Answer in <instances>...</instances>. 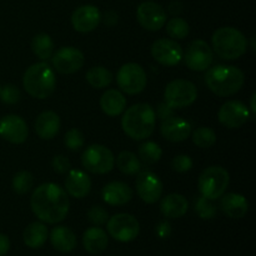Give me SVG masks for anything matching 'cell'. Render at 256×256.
Returning a JSON list of instances; mask_svg holds the SVG:
<instances>
[{"instance_id":"cell-1","label":"cell","mask_w":256,"mask_h":256,"mask_svg":"<svg viewBox=\"0 0 256 256\" xmlns=\"http://www.w3.org/2000/svg\"><path fill=\"white\" fill-rule=\"evenodd\" d=\"M30 206L35 216L46 224L62 222L69 212V196L66 192L54 182H45L34 190Z\"/></svg>"},{"instance_id":"cell-2","label":"cell","mask_w":256,"mask_h":256,"mask_svg":"<svg viewBox=\"0 0 256 256\" xmlns=\"http://www.w3.org/2000/svg\"><path fill=\"white\" fill-rule=\"evenodd\" d=\"M156 114L152 105L135 104L124 112L122 128L132 140H145L154 132Z\"/></svg>"},{"instance_id":"cell-3","label":"cell","mask_w":256,"mask_h":256,"mask_svg":"<svg viewBox=\"0 0 256 256\" xmlns=\"http://www.w3.org/2000/svg\"><path fill=\"white\" fill-rule=\"evenodd\" d=\"M205 82L214 94L219 96H232L236 94L245 82L244 72L232 65H215L209 68Z\"/></svg>"},{"instance_id":"cell-4","label":"cell","mask_w":256,"mask_h":256,"mask_svg":"<svg viewBox=\"0 0 256 256\" xmlns=\"http://www.w3.org/2000/svg\"><path fill=\"white\" fill-rule=\"evenodd\" d=\"M22 85L28 94L36 99H46L54 92L56 78L48 62H36L29 66L22 76Z\"/></svg>"},{"instance_id":"cell-5","label":"cell","mask_w":256,"mask_h":256,"mask_svg":"<svg viewBox=\"0 0 256 256\" xmlns=\"http://www.w3.org/2000/svg\"><path fill=\"white\" fill-rule=\"evenodd\" d=\"M214 52L226 60L239 59L246 52L248 40L240 30L232 26H222L212 34Z\"/></svg>"},{"instance_id":"cell-6","label":"cell","mask_w":256,"mask_h":256,"mask_svg":"<svg viewBox=\"0 0 256 256\" xmlns=\"http://www.w3.org/2000/svg\"><path fill=\"white\" fill-rule=\"evenodd\" d=\"M229 172L222 166H209L199 176V192L209 200L222 198L229 186Z\"/></svg>"},{"instance_id":"cell-7","label":"cell","mask_w":256,"mask_h":256,"mask_svg":"<svg viewBox=\"0 0 256 256\" xmlns=\"http://www.w3.org/2000/svg\"><path fill=\"white\" fill-rule=\"evenodd\" d=\"M164 98L165 102L172 109H182L194 104L198 98V89L189 80L175 79L165 88Z\"/></svg>"},{"instance_id":"cell-8","label":"cell","mask_w":256,"mask_h":256,"mask_svg":"<svg viewBox=\"0 0 256 256\" xmlns=\"http://www.w3.org/2000/svg\"><path fill=\"white\" fill-rule=\"evenodd\" d=\"M82 166L92 174H106L114 168L115 158L109 148L92 144L82 152Z\"/></svg>"},{"instance_id":"cell-9","label":"cell","mask_w":256,"mask_h":256,"mask_svg":"<svg viewBox=\"0 0 256 256\" xmlns=\"http://www.w3.org/2000/svg\"><path fill=\"white\" fill-rule=\"evenodd\" d=\"M106 229L110 236L116 242H129L138 238L140 232V225L135 216L126 212H120L108 219Z\"/></svg>"},{"instance_id":"cell-10","label":"cell","mask_w":256,"mask_h":256,"mask_svg":"<svg viewBox=\"0 0 256 256\" xmlns=\"http://www.w3.org/2000/svg\"><path fill=\"white\" fill-rule=\"evenodd\" d=\"M118 86L129 95H135L145 89L148 82L146 72L142 65L128 62L122 65L116 75Z\"/></svg>"},{"instance_id":"cell-11","label":"cell","mask_w":256,"mask_h":256,"mask_svg":"<svg viewBox=\"0 0 256 256\" xmlns=\"http://www.w3.org/2000/svg\"><path fill=\"white\" fill-rule=\"evenodd\" d=\"M54 69L60 74H74L82 68L85 58L82 52L74 46H62L52 55Z\"/></svg>"},{"instance_id":"cell-12","label":"cell","mask_w":256,"mask_h":256,"mask_svg":"<svg viewBox=\"0 0 256 256\" xmlns=\"http://www.w3.org/2000/svg\"><path fill=\"white\" fill-rule=\"evenodd\" d=\"M186 66L192 72H204L212 65L214 54L212 48L204 40H194L188 46L186 52L182 56Z\"/></svg>"},{"instance_id":"cell-13","label":"cell","mask_w":256,"mask_h":256,"mask_svg":"<svg viewBox=\"0 0 256 256\" xmlns=\"http://www.w3.org/2000/svg\"><path fill=\"white\" fill-rule=\"evenodd\" d=\"M152 55L159 64L164 66H175L184 56L182 48L174 39H158L152 45Z\"/></svg>"},{"instance_id":"cell-14","label":"cell","mask_w":256,"mask_h":256,"mask_svg":"<svg viewBox=\"0 0 256 256\" xmlns=\"http://www.w3.org/2000/svg\"><path fill=\"white\" fill-rule=\"evenodd\" d=\"M136 18L144 29L158 32L166 22V12L155 2H144L138 6Z\"/></svg>"},{"instance_id":"cell-15","label":"cell","mask_w":256,"mask_h":256,"mask_svg":"<svg viewBox=\"0 0 256 256\" xmlns=\"http://www.w3.org/2000/svg\"><path fill=\"white\" fill-rule=\"evenodd\" d=\"M250 112L246 105L238 100H229L222 105L218 112V119L229 129H238L249 120Z\"/></svg>"},{"instance_id":"cell-16","label":"cell","mask_w":256,"mask_h":256,"mask_svg":"<svg viewBox=\"0 0 256 256\" xmlns=\"http://www.w3.org/2000/svg\"><path fill=\"white\" fill-rule=\"evenodd\" d=\"M136 192L140 199L146 204H154L162 195V182L156 174L152 172H139L136 178Z\"/></svg>"},{"instance_id":"cell-17","label":"cell","mask_w":256,"mask_h":256,"mask_svg":"<svg viewBox=\"0 0 256 256\" xmlns=\"http://www.w3.org/2000/svg\"><path fill=\"white\" fill-rule=\"evenodd\" d=\"M29 129L19 115H5L0 119V136L12 144H22L28 139Z\"/></svg>"},{"instance_id":"cell-18","label":"cell","mask_w":256,"mask_h":256,"mask_svg":"<svg viewBox=\"0 0 256 256\" xmlns=\"http://www.w3.org/2000/svg\"><path fill=\"white\" fill-rule=\"evenodd\" d=\"M102 20L99 9L94 5H82L72 15V24L76 32H90L98 28Z\"/></svg>"},{"instance_id":"cell-19","label":"cell","mask_w":256,"mask_h":256,"mask_svg":"<svg viewBox=\"0 0 256 256\" xmlns=\"http://www.w3.org/2000/svg\"><path fill=\"white\" fill-rule=\"evenodd\" d=\"M160 132L168 142H180L186 140L192 135V125L182 118L170 116L162 120Z\"/></svg>"},{"instance_id":"cell-20","label":"cell","mask_w":256,"mask_h":256,"mask_svg":"<svg viewBox=\"0 0 256 256\" xmlns=\"http://www.w3.org/2000/svg\"><path fill=\"white\" fill-rule=\"evenodd\" d=\"M65 188L70 196L82 199L92 190V179L82 170L70 169L68 172L66 179H65Z\"/></svg>"},{"instance_id":"cell-21","label":"cell","mask_w":256,"mask_h":256,"mask_svg":"<svg viewBox=\"0 0 256 256\" xmlns=\"http://www.w3.org/2000/svg\"><path fill=\"white\" fill-rule=\"evenodd\" d=\"M102 200L112 206H122L128 204L132 198V190L128 184L122 182H109L102 192Z\"/></svg>"},{"instance_id":"cell-22","label":"cell","mask_w":256,"mask_h":256,"mask_svg":"<svg viewBox=\"0 0 256 256\" xmlns=\"http://www.w3.org/2000/svg\"><path fill=\"white\" fill-rule=\"evenodd\" d=\"M220 208L226 216L232 219H242L249 210V202L246 198L236 192H229L222 196Z\"/></svg>"},{"instance_id":"cell-23","label":"cell","mask_w":256,"mask_h":256,"mask_svg":"<svg viewBox=\"0 0 256 256\" xmlns=\"http://www.w3.org/2000/svg\"><path fill=\"white\" fill-rule=\"evenodd\" d=\"M60 118L59 115L52 110L42 112L35 122V132L40 139L50 140L56 136L60 130Z\"/></svg>"},{"instance_id":"cell-24","label":"cell","mask_w":256,"mask_h":256,"mask_svg":"<svg viewBox=\"0 0 256 256\" xmlns=\"http://www.w3.org/2000/svg\"><path fill=\"white\" fill-rule=\"evenodd\" d=\"M188 209H189V202H188L186 198L176 194V192L166 195L162 200V205H160L162 215L169 219H179V218L184 216Z\"/></svg>"},{"instance_id":"cell-25","label":"cell","mask_w":256,"mask_h":256,"mask_svg":"<svg viewBox=\"0 0 256 256\" xmlns=\"http://www.w3.org/2000/svg\"><path fill=\"white\" fill-rule=\"evenodd\" d=\"M82 244H84L85 250L90 254H102L109 244V238L108 234L102 229V228L92 226L85 230L82 235Z\"/></svg>"},{"instance_id":"cell-26","label":"cell","mask_w":256,"mask_h":256,"mask_svg":"<svg viewBox=\"0 0 256 256\" xmlns=\"http://www.w3.org/2000/svg\"><path fill=\"white\" fill-rule=\"evenodd\" d=\"M126 106V99L116 89H109L100 98V108L108 116H118Z\"/></svg>"},{"instance_id":"cell-27","label":"cell","mask_w":256,"mask_h":256,"mask_svg":"<svg viewBox=\"0 0 256 256\" xmlns=\"http://www.w3.org/2000/svg\"><path fill=\"white\" fill-rule=\"evenodd\" d=\"M50 242L54 249L60 252H72L76 248V236L66 226H56L50 232Z\"/></svg>"},{"instance_id":"cell-28","label":"cell","mask_w":256,"mask_h":256,"mask_svg":"<svg viewBox=\"0 0 256 256\" xmlns=\"http://www.w3.org/2000/svg\"><path fill=\"white\" fill-rule=\"evenodd\" d=\"M48 235H49V232H48L46 225L42 222H34L25 228L22 239H24L25 245L30 249H39L46 242Z\"/></svg>"},{"instance_id":"cell-29","label":"cell","mask_w":256,"mask_h":256,"mask_svg":"<svg viewBox=\"0 0 256 256\" xmlns=\"http://www.w3.org/2000/svg\"><path fill=\"white\" fill-rule=\"evenodd\" d=\"M116 166L122 174L136 175L142 170V162L134 152L124 150L118 155Z\"/></svg>"},{"instance_id":"cell-30","label":"cell","mask_w":256,"mask_h":256,"mask_svg":"<svg viewBox=\"0 0 256 256\" xmlns=\"http://www.w3.org/2000/svg\"><path fill=\"white\" fill-rule=\"evenodd\" d=\"M86 82L95 89H104L112 82V74L104 66H92L86 72Z\"/></svg>"},{"instance_id":"cell-31","label":"cell","mask_w":256,"mask_h":256,"mask_svg":"<svg viewBox=\"0 0 256 256\" xmlns=\"http://www.w3.org/2000/svg\"><path fill=\"white\" fill-rule=\"evenodd\" d=\"M32 52L39 59L46 60L52 58V52H54V42H52L50 35L42 32V34H38L32 38Z\"/></svg>"},{"instance_id":"cell-32","label":"cell","mask_w":256,"mask_h":256,"mask_svg":"<svg viewBox=\"0 0 256 256\" xmlns=\"http://www.w3.org/2000/svg\"><path fill=\"white\" fill-rule=\"evenodd\" d=\"M162 156V150L156 142H145L139 146V158L144 164L152 165Z\"/></svg>"},{"instance_id":"cell-33","label":"cell","mask_w":256,"mask_h":256,"mask_svg":"<svg viewBox=\"0 0 256 256\" xmlns=\"http://www.w3.org/2000/svg\"><path fill=\"white\" fill-rule=\"evenodd\" d=\"M192 142L196 146L202 149L212 148L216 142V134L212 128L200 126L192 132Z\"/></svg>"},{"instance_id":"cell-34","label":"cell","mask_w":256,"mask_h":256,"mask_svg":"<svg viewBox=\"0 0 256 256\" xmlns=\"http://www.w3.org/2000/svg\"><path fill=\"white\" fill-rule=\"evenodd\" d=\"M32 185H34V176H32V172H26V170L19 172L12 178V189L19 195H24L29 192L32 190Z\"/></svg>"},{"instance_id":"cell-35","label":"cell","mask_w":256,"mask_h":256,"mask_svg":"<svg viewBox=\"0 0 256 256\" xmlns=\"http://www.w3.org/2000/svg\"><path fill=\"white\" fill-rule=\"evenodd\" d=\"M189 24L182 18H172L166 24V32L174 39H184L189 35Z\"/></svg>"},{"instance_id":"cell-36","label":"cell","mask_w":256,"mask_h":256,"mask_svg":"<svg viewBox=\"0 0 256 256\" xmlns=\"http://www.w3.org/2000/svg\"><path fill=\"white\" fill-rule=\"evenodd\" d=\"M194 210L202 219L210 220L216 215V206L212 204V200L206 199L204 196H199L195 200Z\"/></svg>"},{"instance_id":"cell-37","label":"cell","mask_w":256,"mask_h":256,"mask_svg":"<svg viewBox=\"0 0 256 256\" xmlns=\"http://www.w3.org/2000/svg\"><path fill=\"white\" fill-rule=\"evenodd\" d=\"M64 142L68 149L72 150V152H78L85 144L84 134L79 129H76V128H72V129L68 130L66 134H65Z\"/></svg>"},{"instance_id":"cell-38","label":"cell","mask_w":256,"mask_h":256,"mask_svg":"<svg viewBox=\"0 0 256 256\" xmlns=\"http://www.w3.org/2000/svg\"><path fill=\"white\" fill-rule=\"evenodd\" d=\"M22 98V92H20L19 88L14 84H6L4 88H2L0 92V99L4 104H16Z\"/></svg>"},{"instance_id":"cell-39","label":"cell","mask_w":256,"mask_h":256,"mask_svg":"<svg viewBox=\"0 0 256 256\" xmlns=\"http://www.w3.org/2000/svg\"><path fill=\"white\" fill-rule=\"evenodd\" d=\"M88 219H89L90 222H92L96 226H100V225L106 224L108 219H109V214H108L106 210L104 209L100 205H94L89 209L88 212Z\"/></svg>"},{"instance_id":"cell-40","label":"cell","mask_w":256,"mask_h":256,"mask_svg":"<svg viewBox=\"0 0 256 256\" xmlns=\"http://www.w3.org/2000/svg\"><path fill=\"white\" fill-rule=\"evenodd\" d=\"M172 170L178 172H186L192 168V158L188 155H178L172 162Z\"/></svg>"},{"instance_id":"cell-41","label":"cell","mask_w":256,"mask_h":256,"mask_svg":"<svg viewBox=\"0 0 256 256\" xmlns=\"http://www.w3.org/2000/svg\"><path fill=\"white\" fill-rule=\"evenodd\" d=\"M52 169L54 172H56L58 174H66L70 169H72V162L68 158H65L64 155H56V156L52 159Z\"/></svg>"},{"instance_id":"cell-42","label":"cell","mask_w":256,"mask_h":256,"mask_svg":"<svg viewBox=\"0 0 256 256\" xmlns=\"http://www.w3.org/2000/svg\"><path fill=\"white\" fill-rule=\"evenodd\" d=\"M156 234L160 239H166L172 234V225L168 222H162L156 226Z\"/></svg>"},{"instance_id":"cell-43","label":"cell","mask_w":256,"mask_h":256,"mask_svg":"<svg viewBox=\"0 0 256 256\" xmlns=\"http://www.w3.org/2000/svg\"><path fill=\"white\" fill-rule=\"evenodd\" d=\"M155 114H156L162 120H165L168 119V118L172 116V109L166 104V102H162V104H159V106L156 108Z\"/></svg>"},{"instance_id":"cell-44","label":"cell","mask_w":256,"mask_h":256,"mask_svg":"<svg viewBox=\"0 0 256 256\" xmlns=\"http://www.w3.org/2000/svg\"><path fill=\"white\" fill-rule=\"evenodd\" d=\"M10 249V240L6 235L0 234V256L8 254Z\"/></svg>"},{"instance_id":"cell-45","label":"cell","mask_w":256,"mask_h":256,"mask_svg":"<svg viewBox=\"0 0 256 256\" xmlns=\"http://www.w3.org/2000/svg\"><path fill=\"white\" fill-rule=\"evenodd\" d=\"M104 22L108 26H114L118 22V14L112 10H109V12H105L104 15Z\"/></svg>"},{"instance_id":"cell-46","label":"cell","mask_w":256,"mask_h":256,"mask_svg":"<svg viewBox=\"0 0 256 256\" xmlns=\"http://www.w3.org/2000/svg\"><path fill=\"white\" fill-rule=\"evenodd\" d=\"M182 4H180L179 2H172V4H170V6H169V10H170V12H172V15H176V14H179L180 12H182Z\"/></svg>"},{"instance_id":"cell-47","label":"cell","mask_w":256,"mask_h":256,"mask_svg":"<svg viewBox=\"0 0 256 256\" xmlns=\"http://www.w3.org/2000/svg\"><path fill=\"white\" fill-rule=\"evenodd\" d=\"M252 112H255V92L252 94Z\"/></svg>"},{"instance_id":"cell-48","label":"cell","mask_w":256,"mask_h":256,"mask_svg":"<svg viewBox=\"0 0 256 256\" xmlns=\"http://www.w3.org/2000/svg\"><path fill=\"white\" fill-rule=\"evenodd\" d=\"M0 92H2V86H0Z\"/></svg>"}]
</instances>
